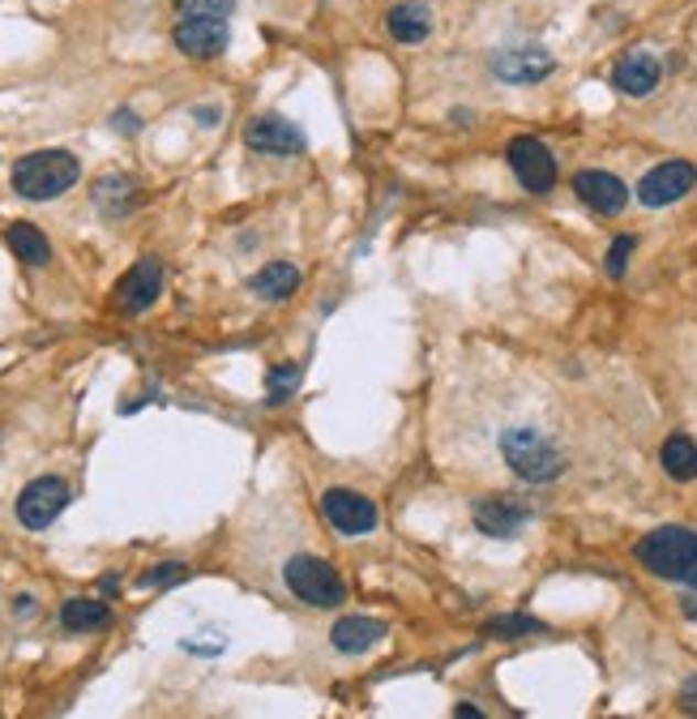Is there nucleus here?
<instances>
[{"mask_svg":"<svg viewBox=\"0 0 697 719\" xmlns=\"http://www.w3.org/2000/svg\"><path fill=\"white\" fill-rule=\"evenodd\" d=\"M637 566L651 570L663 582H680V587H697V532L685 527H660L651 536L637 539L633 548Z\"/></svg>","mask_w":697,"mask_h":719,"instance_id":"1","label":"nucleus"},{"mask_svg":"<svg viewBox=\"0 0 697 719\" xmlns=\"http://www.w3.org/2000/svg\"><path fill=\"white\" fill-rule=\"evenodd\" d=\"M77 176H82V163L69 150H31L13 163V189L26 202H52L65 189H73Z\"/></svg>","mask_w":697,"mask_h":719,"instance_id":"2","label":"nucleus"},{"mask_svg":"<svg viewBox=\"0 0 697 719\" xmlns=\"http://www.w3.org/2000/svg\"><path fill=\"white\" fill-rule=\"evenodd\" d=\"M501 454H505V463L514 468V475L526 480V484H553V480H560V471H565L560 446L535 429L501 432Z\"/></svg>","mask_w":697,"mask_h":719,"instance_id":"3","label":"nucleus"},{"mask_svg":"<svg viewBox=\"0 0 697 719\" xmlns=\"http://www.w3.org/2000/svg\"><path fill=\"white\" fill-rule=\"evenodd\" d=\"M282 578L296 591V600H304L313 609H339V604H347V582L339 578V570L330 561H321V557H309V552L291 557L282 566Z\"/></svg>","mask_w":697,"mask_h":719,"instance_id":"4","label":"nucleus"},{"mask_svg":"<svg viewBox=\"0 0 697 719\" xmlns=\"http://www.w3.org/2000/svg\"><path fill=\"white\" fill-rule=\"evenodd\" d=\"M65 505H69V484L61 475H39L18 497V523L31 532H43L65 514Z\"/></svg>","mask_w":697,"mask_h":719,"instance_id":"5","label":"nucleus"},{"mask_svg":"<svg viewBox=\"0 0 697 719\" xmlns=\"http://www.w3.org/2000/svg\"><path fill=\"white\" fill-rule=\"evenodd\" d=\"M227 18H206V13H180V22H175L172 31V43L184 52V56H193V61H214V56H223L227 52Z\"/></svg>","mask_w":697,"mask_h":719,"instance_id":"6","label":"nucleus"},{"mask_svg":"<svg viewBox=\"0 0 697 719\" xmlns=\"http://www.w3.org/2000/svg\"><path fill=\"white\" fill-rule=\"evenodd\" d=\"M321 514H325V523L339 532V536H368L373 527H377V502H368L364 493H355V489H330L325 497H321Z\"/></svg>","mask_w":697,"mask_h":719,"instance_id":"7","label":"nucleus"},{"mask_svg":"<svg viewBox=\"0 0 697 719\" xmlns=\"http://www.w3.org/2000/svg\"><path fill=\"white\" fill-rule=\"evenodd\" d=\"M505 159H510V168H514V176L526 193H548L557 184V159L539 138H514Z\"/></svg>","mask_w":697,"mask_h":719,"instance_id":"8","label":"nucleus"},{"mask_svg":"<svg viewBox=\"0 0 697 719\" xmlns=\"http://www.w3.org/2000/svg\"><path fill=\"white\" fill-rule=\"evenodd\" d=\"M697 184V168L694 163H685V159H667L660 168H651L642 184H637V202L642 206H651V211H660V206H672V202H680L689 189Z\"/></svg>","mask_w":697,"mask_h":719,"instance_id":"9","label":"nucleus"},{"mask_svg":"<svg viewBox=\"0 0 697 719\" xmlns=\"http://www.w3.org/2000/svg\"><path fill=\"white\" fill-rule=\"evenodd\" d=\"M553 69H557V61H553L544 47H535V43L501 47V52L492 56V73H496L501 82H510V86H535V82H544Z\"/></svg>","mask_w":697,"mask_h":719,"instance_id":"10","label":"nucleus"},{"mask_svg":"<svg viewBox=\"0 0 697 719\" xmlns=\"http://www.w3.org/2000/svg\"><path fill=\"white\" fill-rule=\"evenodd\" d=\"M573 193H578V202H582L587 211H594V215H603V218L621 215L629 206L625 184L612 176V172H599V168L578 172V176H573Z\"/></svg>","mask_w":697,"mask_h":719,"instance_id":"11","label":"nucleus"},{"mask_svg":"<svg viewBox=\"0 0 697 719\" xmlns=\"http://www.w3.org/2000/svg\"><path fill=\"white\" fill-rule=\"evenodd\" d=\"M159 296H163V261H159V257H141L138 266L120 279L116 304H120L125 313H146Z\"/></svg>","mask_w":697,"mask_h":719,"instance_id":"12","label":"nucleus"},{"mask_svg":"<svg viewBox=\"0 0 697 719\" xmlns=\"http://www.w3.org/2000/svg\"><path fill=\"white\" fill-rule=\"evenodd\" d=\"M245 142L257 154H300L304 150V133L287 116H253L245 129Z\"/></svg>","mask_w":697,"mask_h":719,"instance_id":"13","label":"nucleus"},{"mask_svg":"<svg viewBox=\"0 0 697 719\" xmlns=\"http://www.w3.org/2000/svg\"><path fill=\"white\" fill-rule=\"evenodd\" d=\"M526 523H530V509L514 497H484L475 502V527L492 539H510L518 536Z\"/></svg>","mask_w":697,"mask_h":719,"instance_id":"14","label":"nucleus"},{"mask_svg":"<svg viewBox=\"0 0 697 719\" xmlns=\"http://www.w3.org/2000/svg\"><path fill=\"white\" fill-rule=\"evenodd\" d=\"M663 77V65L660 56H651V52H629L616 61V69H612V86L629 95V99H646L655 86H660Z\"/></svg>","mask_w":697,"mask_h":719,"instance_id":"15","label":"nucleus"},{"mask_svg":"<svg viewBox=\"0 0 697 719\" xmlns=\"http://www.w3.org/2000/svg\"><path fill=\"white\" fill-rule=\"evenodd\" d=\"M382 638H385V621H377V616H343L330 630V643H334V651H343V655H364V651L377 647Z\"/></svg>","mask_w":697,"mask_h":719,"instance_id":"16","label":"nucleus"},{"mask_svg":"<svg viewBox=\"0 0 697 719\" xmlns=\"http://www.w3.org/2000/svg\"><path fill=\"white\" fill-rule=\"evenodd\" d=\"M385 26H389V35L398 39V43H423V39L432 35V9L423 0H403V4L389 9Z\"/></svg>","mask_w":697,"mask_h":719,"instance_id":"17","label":"nucleus"},{"mask_svg":"<svg viewBox=\"0 0 697 719\" xmlns=\"http://www.w3.org/2000/svg\"><path fill=\"white\" fill-rule=\"evenodd\" d=\"M90 202H95L107 218H120V215L133 211V202H138V184H133L129 176H104V180H95Z\"/></svg>","mask_w":697,"mask_h":719,"instance_id":"18","label":"nucleus"},{"mask_svg":"<svg viewBox=\"0 0 697 719\" xmlns=\"http://www.w3.org/2000/svg\"><path fill=\"white\" fill-rule=\"evenodd\" d=\"M296 288H300V270L291 261H270L248 279V291H257L261 300H287Z\"/></svg>","mask_w":697,"mask_h":719,"instance_id":"19","label":"nucleus"},{"mask_svg":"<svg viewBox=\"0 0 697 719\" xmlns=\"http://www.w3.org/2000/svg\"><path fill=\"white\" fill-rule=\"evenodd\" d=\"M660 463H663V471H667L672 480L689 484V480H697V446L685 437V432H672V437L663 441Z\"/></svg>","mask_w":697,"mask_h":719,"instance_id":"20","label":"nucleus"},{"mask_svg":"<svg viewBox=\"0 0 697 719\" xmlns=\"http://www.w3.org/2000/svg\"><path fill=\"white\" fill-rule=\"evenodd\" d=\"M4 240H9V249L18 253L26 266H47L52 261V245H47V236L39 232L35 223H13L9 232H4Z\"/></svg>","mask_w":697,"mask_h":719,"instance_id":"21","label":"nucleus"},{"mask_svg":"<svg viewBox=\"0 0 697 719\" xmlns=\"http://www.w3.org/2000/svg\"><path fill=\"white\" fill-rule=\"evenodd\" d=\"M107 621H111V609H107L104 600H65L61 604V625L73 630V634H90V630H104Z\"/></svg>","mask_w":697,"mask_h":719,"instance_id":"22","label":"nucleus"},{"mask_svg":"<svg viewBox=\"0 0 697 719\" xmlns=\"http://www.w3.org/2000/svg\"><path fill=\"white\" fill-rule=\"evenodd\" d=\"M300 377H304L300 364H291V360H287V364H275V368L266 373V395H270V403H287V398L300 390Z\"/></svg>","mask_w":697,"mask_h":719,"instance_id":"23","label":"nucleus"},{"mask_svg":"<svg viewBox=\"0 0 697 719\" xmlns=\"http://www.w3.org/2000/svg\"><path fill=\"white\" fill-rule=\"evenodd\" d=\"M484 634H492V638H526V634H544V621L514 612V616H496V621H489Z\"/></svg>","mask_w":697,"mask_h":719,"instance_id":"24","label":"nucleus"},{"mask_svg":"<svg viewBox=\"0 0 697 719\" xmlns=\"http://www.w3.org/2000/svg\"><path fill=\"white\" fill-rule=\"evenodd\" d=\"M180 13H206V18H232L236 0H175Z\"/></svg>","mask_w":697,"mask_h":719,"instance_id":"25","label":"nucleus"},{"mask_svg":"<svg viewBox=\"0 0 697 719\" xmlns=\"http://www.w3.org/2000/svg\"><path fill=\"white\" fill-rule=\"evenodd\" d=\"M633 245H637L633 236H616V240H612V249H608V275H612V279H621L629 270V253H633Z\"/></svg>","mask_w":697,"mask_h":719,"instance_id":"26","label":"nucleus"},{"mask_svg":"<svg viewBox=\"0 0 697 719\" xmlns=\"http://www.w3.org/2000/svg\"><path fill=\"white\" fill-rule=\"evenodd\" d=\"M184 575H189V566L168 561V566H154L150 575H141V587H172V582H180Z\"/></svg>","mask_w":697,"mask_h":719,"instance_id":"27","label":"nucleus"},{"mask_svg":"<svg viewBox=\"0 0 697 719\" xmlns=\"http://www.w3.org/2000/svg\"><path fill=\"white\" fill-rule=\"evenodd\" d=\"M111 129H120V133H138L141 125H138L133 111H116V116H111Z\"/></svg>","mask_w":697,"mask_h":719,"instance_id":"28","label":"nucleus"},{"mask_svg":"<svg viewBox=\"0 0 697 719\" xmlns=\"http://www.w3.org/2000/svg\"><path fill=\"white\" fill-rule=\"evenodd\" d=\"M680 707H685L689 716H697V677H689L685 689H680Z\"/></svg>","mask_w":697,"mask_h":719,"instance_id":"29","label":"nucleus"},{"mask_svg":"<svg viewBox=\"0 0 697 719\" xmlns=\"http://www.w3.org/2000/svg\"><path fill=\"white\" fill-rule=\"evenodd\" d=\"M193 116H197L202 125H214V120H218V108H193Z\"/></svg>","mask_w":697,"mask_h":719,"instance_id":"30","label":"nucleus"},{"mask_svg":"<svg viewBox=\"0 0 697 719\" xmlns=\"http://www.w3.org/2000/svg\"><path fill=\"white\" fill-rule=\"evenodd\" d=\"M453 716H458V719H480V711H475V707H467V702H462V707H458V711H453Z\"/></svg>","mask_w":697,"mask_h":719,"instance_id":"31","label":"nucleus"},{"mask_svg":"<svg viewBox=\"0 0 697 719\" xmlns=\"http://www.w3.org/2000/svg\"><path fill=\"white\" fill-rule=\"evenodd\" d=\"M689 616L697 621V600H689Z\"/></svg>","mask_w":697,"mask_h":719,"instance_id":"32","label":"nucleus"}]
</instances>
